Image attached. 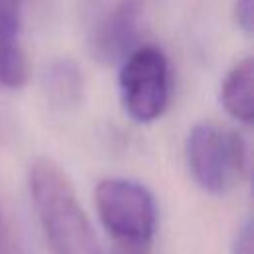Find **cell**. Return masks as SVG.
<instances>
[{
    "label": "cell",
    "mask_w": 254,
    "mask_h": 254,
    "mask_svg": "<svg viewBox=\"0 0 254 254\" xmlns=\"http://www.w3.org/2000/svg\"><path fill=\"white\" fill-rule=\"evenodd\" d=\"M30 67L18 42H0V85L18 89L26 85Z\"/></svg>",
    "instance_id": "8"
},
{
    "label": "cell",
    "mask_w": 254,
    "mask_h": 254,
    "mask_svg": "<svg viewBox=\"0 0 254 254\" xmlns=\"http://www.w3.org/2000/svg\"><path fill=\"white\" fill-rule=\"evenodd\" d=\"M93 204L113 246L151 248L159 212L153 192L143 183L125 177L101 179L93 190Z\"/></svg>",
    "instance_id": "3"
},
{
    "label": "cell",
    "mask_w": 254,
    "mask_h": 254,
    "mask_svg": "<svg viewBox=\"0 0 254 254\" xmlns=\"http://www.w3.org/2000/svg\"><path fill=\"white\" fill-rule=\"evenodd\" d=\"M119 99L137 123H153L165 113L171 101V64L159 46H137L119 64Z\"/></svg>",
    "instance_id": "4"
},
{
    "label": "cell",
    "mask_w": 254,
    "mask_h": 254,
    "mask_svg": "<svg viewBox=\"0 0 254 254\" xmlns=\"http://www.w3.org/2000/svg\"><path fill=\"white\" fill-rule=\"evenodd\" d=\"M28 190L50 254H103L73 183L58 163L36 159L28 171Z\"/></svg>",
    "instance_id": "1"
},
{
    "label": "cell",
    "mask_w": 254,
    "mask_h": 254,
    "mask_svg": "<svg viewBox=\"0 0 254 254\" xmlns=\"http://www.w3.org/2000/svg\"><path fill=\"white\" fill-rule=\"evenodd\" d=\"M252 79H254V67H252V58L248 56L230 67V71L224 75L220 85V103L224 111L244 125H250L254 115Z\"/></svg>",
    "instance_id": "7"
},
{
    "label": "cell",
    "mask_w": 254,
    "mask_h": 254,
    "mask_svg": "<svg viewBox=\"0 0 254 254\" xmlns=\"http://www.w3.org/2000/svg\"><path fill=\"white\" fill-rule=\"evenodd\" d=\"M22 0H0V42H18Z\"/></svg>",
    "instance_id": "9"
},
{
    "label": "cell",
    "mask_w": 254,
    "mask_h": 254,
    "mask_svg": "<svg viewBox=\"0 0 254 254\" xmlns=\"http://www.w3.org/2000/svg\"><path fill=\"white\" fill-rule=\"evenodd\" d=\"M252 246H254V240H252V222L246 220L240 226V230L236 232V238L232 242L230 254H254L252 252Z\"/></svg>",
    "instance_id": "11"
},
{
    "label": "cell",
    "mask_w": 254,
    "mask_h": 254,
    "mask_svg": "<svg viewBox=\"0 0 254 254\" xmlns=\"http://www.w3.org/2000/svg\"><path fill=\"white\" fill-rule=\"evenodd\" d=\"M234 14H236V22L238 26L250 34L252 32V0H236V6H234Z\"/></svg>",
    "instance_id": "12"
},
{
    "label": "cell",
    "mask_w": 254,
    "mask_h": 254,
    "mask_svg": "<svg viewBox=\"0 0 254 254\" xmlns=\"http://www.w3.org/2000/svg\"><path fill=\"white\" fill-rule=\"evenodd\" d=\"M0 254H28L24 244L14 236L10 224L6 222L0 208Z\"/></svg>",
    "instance_id": "10"
},
{
    "label": "cell",
    "mask_w": 254,
    "mask_h": 254,
    "mask_svg": "<svg viewBox=\"0 0 254 254\" xmlns=\"http://www.w3.org/2000/svg\"><path fill=\"white\" fill-rule=\"evenodd\" d=\"M143 0H117L103 10L87 32V50L103 65L121 64L139 44Z\"/></svg>",
    "instance_id": "5"
},
{
    "label": "cell",
    "mask_w": 254,
    "mask_h": 254,
    "mask_svg": "<svg viewBox=\"0 0 254 254\" xmlns=\"http://www.w3.org/2000/svg\"><path fill=\"white\" fill-rule=\"evenodd\" d=\"M185 161L196 187L222 196L244 181L248 149L236 129L218 121H200L187 135Z\"/></svg>",
    "instance_id": "2"
},
{
    "label": "cell",
    "mask_w": 254,
    "mask_h": 254,
    "mask_svg": "<svg viewBox=\"0 0 254 254\" xmlns=\"http://www.w3.org/2000/svg\"><path fill=\"white\" fill-rule=\"evenodd\" d=\"M42 89L52 107L60 111L73 109L83 95V73L69 58L50 60L42 69Z\"/></svg>",
    "instance_id": "6"
},
{
    "label": "cell",
    "mask_w": 254,
    "mask_h": 254,
    "mask_svg": "<svg viewBox=\"0 0 254 254\" xmlns=\"http://www.w3.org/2000/svg\"><path fill=\"white\" fill-rule=\"evenodd\" d=\"M111 254H149V250H145V248H121V246H113Z\"/></svg>",
    "instance_id": "13"
}]
</instances>
